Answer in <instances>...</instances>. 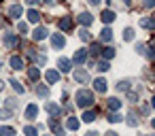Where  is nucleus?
I'll return each mask as SVG.
<instances>
[{
  "mask_svg": "<svg viewBox=\"0 0 155 136\" xmlns=\"http://www.w3.org/2000/svg\"><path fill=\"white\" fill-rule=\"evenodd\" d=\"M89 49H91V51H89V53H91V55H98V53H100V51H102V47H100V45H98V43H94V45H91V47H89Z\"/></svg>",
  "mask_w": 155,
  "mask_h": 136,
  "instance_id": "35",
  "label": "nucleus"
},
{
  "mask_svg": "<svg viewBox=\"0 0 155 136\" xmlns=\"http://www.w3.org/2000/svg\"><path fill=\"white\" fill-rule=\"evenodd\" d=\"M47 81H49V83H58V81H60V72H58V70H49V72H47Z\"/></svg>",
  "mask_w": 155,
  "mask_h": 136,
  "instance_id": "22",
  "label": "nucleus"
},
{
  "mask_svg": "<svg viewBox=\"0 0 155 136\" xmlns=\"http://www.w3.org/2000/svg\"><path fill=\"white\" fill-rule=\"evenodd\" d=\"M106 106H108L110 111H119V108H121V102H119L117 98H108V100H106Z\"/></svg>",
  "mask_w": 155,
  "mask_h": 136,
  "instance_id": "16",
  "label": "nucleus"
},
{
  "mask_svg": "<svg viewBox=\"0 0 155 136\" xmlns=\"http://www.w3.org/2000/svg\"><path fill=\"white\" fill-rule=\"evenodd\" d=\"M11 85H13V89H15V91H21V94L26 91V89H24V85H21L19 81H15V79H11Z\"/></svg>",
  "mask_w": 155,
  "mask_h": 136,
  "instance_id": "31",
  "label": "nucleus"
},
{
  "mask_svg": "<svg viewBox=\"0 0 155 136\" xmlns=\"http://www.w3.org/2000/svg\"><path fill=\"white\" fill-rule=\"evenodd\" d=\"M58 26H60V30H64V32H68V30H72V17H62Z\"/></svg>",
  "mask_w": 155,
  "mask_h": 136,
  "instance_id": "4",
  "label": "nucleus"
},
{
  "mask_svg": "<svg viewBox=\"0 0 155 136\" xmlns=\"http://www.w3.org/2000/svg\"><path fill=\"white\" fill-rule=\"evenodd\" d=\"M110 38H113V30H110V28H104V30L100 32V41H102V43H108Z\"/></svg>",
  "mask_w": 155,
  "mask_h": 136,
  "instance_id": "15",
  "label": "nucleus"
},
{
  "mask_svg": "<svg viewBox=\"0 0 155 136\" xmlns=\"http://www.w3.org/2000/svg\"><path fill=\"white\" fill-rule=\"evenodd\" d=\"M32 38H34V41H43V38H47V30H45L43 26H38V28L32 32Z\"/></svg>",
  "mask_w": 155,
  "mask_h": 136,
  "instance_id": "9",
  "label": "nucleus"
},
{
  "mask_svg": "<svg viewBox=\"0 0 155 136\" xmlns=\"http://www.w3.org/2000/svg\"><path fill=\"white\" fill-rule=\"evenodd\" d=\"M87 60V51L85 49H79L77 53H74V58H72V64H83Z\"/></svg>",
  "mask_w": 155,
  "mask_h": 136,
  "instance_id": "6",
  "label": "nucleus"
},
{
  "mask_svg": "<svg viewBox=\"0 0 155 136\" xmlns=\"http://www.w3.org/2000/svg\"><path fill=\"white\" fill-rule=\"evenodd\" d=\"M108 121H110V123H117V121H121V115H117V113H110V115H108Z\"/></svg>",
  "mask_w": 155,
  "mask_h": 136,
  "instance_id": "36",
  "label": "nucleus"
},
{
  "mask_svg": "<svg viewBox=\"0 0 155 136\" xmlns=\"http://www.w3.org/2000/svg\"><path fill=\"white\" fill-rule=\"evenodd\" d=\"M21 13H24V9H21L19 5H13V7L9 9V15H11V17H21Z\"/></svg>",
  "mask_w": 155,
  "mask_h": 136,
  "instance_id": "17",
  "label": "nucleus"
},
{
  "mask_svg": "<svg viewBox=\"0 0 155 136\" xmlns=\"http://www.w3.org/2000/svg\"><path fill=\"white\" fill-rule=\"evenodd\" d=\"M106 87H108L106 79H96V81H94V89H96V91L102 94V91H106Z\"/></svg>",
  "mask_w": 155,
  "mask_h": 136,
  "instance_id": "11",
  "label": "nucleus"
},
{
  "mask_svg": "<svg viewBox=\"0 0 155 136\" xmlns=\"http://www.w3.org/2000/svg\"><path fill=\"white\" fill-rule=\"evenodd\" d=\"M136 53H140V55H147V47L138 43V45H136Z\"/></svg>",
  "mask_w": 155,
  "mask_h": 136,
  "instance_id": "38",
  "label": "nucleus"
},
{
  "mask_svg": "<svg viewBox=\"0 0 155 136\" xmlns=\"http://www.w3.org/2000/svg\"><path fill=\"white\" fill-rule=\"evenodd\" d=\"M17 30H19L21 34H24V32H28V26H26L24 22H19V26H17Z\"/></svg>",
  "mask_w": 155,
  "mask_h": 136,
  "instance_id": "39",
  "label": "nucleus"
},
{
  "mask_svg": "<svg viewBox=\"0 0 155 136\" xmlns=\"http://www.w3.org/2000/svg\"><path fill=\"white\" fill-rule=\"evenodd\" d=\"M72 79L79 81V83H87V81H89V72L83 70V68H81V70H74V72H72Z\"/></svg>",
  "mask_w": 155,
  "mask_h": 136,
  "instance_id": "3",
  "label": "nucleus"
},
{
  "mask_svg": "<svg viewBox=\"0 0 155 136\" xmlns=\"http://www.w3.org/2000/svg\"><path fill=\"white\" fill-rule=\"evenodd\" d=\"M34 60H36V64H41V66L45 64V55H41V58H34Z\"/></svg>",
  "mask_w": 155,
  "mask_h": 136,
  "instance_id": "42",
  "label": "nucleus"
},
{
  "mask_svg": "<svg viewBox=\"0 0 155 136\" xmlns=\"http://www.w3.org/2000/svg\"><path fill=\"white\" fill-rule=\"evenodd\" d=\"M77 19H79V24H81V26H85V28H87V26H91V22H94V17H91L89 13H81Z\"/></svg>",
  "mask_w": 155,
  "mask_h": 136,
  "instance_id": "8",
  "label": "nucleus"
},
{
  "mask_svg": "<svg viewBox=\"0 0 155 136\" xmlns=\"http://www.w3.org/2000/svg\"><path fill=\"white\" fill-rule=\"evenodd\" d=\"M36 94H38L41 98H47V96H49V87H47V85H38V87H36Z\"/></svg>",
  "mask_w": 155,
  "mask_h": 136,
  "instance_id": "26",
  "label": "nucleus"
},
{
  "mask_svg": "<svg viewBox=\"0 0 155 136\" xmlns=\"http://www.w3.org/2000/svg\"><path fill=\"white\" fill-rule=\"evenodd\" d=\"M0 136H15V130L11 125H2L0 128Z\"/></svg>",
  "mask_w": 155,
  "mask_h": 136,
  "instance_id": "24",
  "label": "nucleus"
},
{
  "mask_svg": "<svg viewBox=\"0 0 155 136\" xmlns=\"http://www.w3.org/2000/svg\"><path fill=\"white\" fill-rule=\"evenodd\" d=\"M83 121H85V123L96 121V113H94V111H85V113H83Z\"/></svg>",
  "mask_w": 155,
  "mask_h": 136,
  "instance_id": "25",
  "label": "nucleus"
},
{
  "mask_svg": "<svg viewBox=\"0 0 155 136\" xmlns=\"http://www.w3.org/2000/svg\"><path fill=\"white\" fill-rule=\"evenodd\" d=\"M77 104L81 106V108H87V106H91L94 104V94L89 91V89H81V91H77Z\"/></svg>",
  "mask_w": 155,
  "mask_h": 136,
  "instance_id": "1",
  "label": "nucleus"
},
{
  "mask_svg": "<svg viewBox=\"0 0 155 136\" xmlns=\"http://www.w3.org/2000/svg\"><path fill=\"white\" fill-rule=\"evenodd\" d=\"M102 58L108 62L110 58H115V49H113V47H104V49H102Z\"/></svg>",
  "mask_w": 155,
  "mask_h": 136,
  "instance_id": "21",
  "label": "nucleus"
},
{
  "mask_svg": "<svg viewBox=\"0 0 155 136\" xmlns=\"http://www.w3.org/2000/svg\"><path fill=\"white\" fill-rule=\"evenodd\" d=\"M49 128H51L53 132H58V130H62V128H60V121H58L55 117H51V119H49Z\"/></svg>",
  "mask_w": 155,
  "mask_h": 136,
  "instance_id": "28",
  "label": "nucleus"
},
{
  "mask_svg": "<svg viewBox=\"0 0 155 136\" xmlns=\"http://www.w3.org/2000/svg\"><path fill=\"white\" fill-rule=\"evenodd\" d=\"M58 66H60V70H62V72H68V70H70V66H72V62H70L68 58H60V60H58Z\"/></svg>",
  "mask_w": 155,
  "mask_h": 136,
  "instance_id": "10",
  "label": "nucleus"
},
{
  "mask_svg": "<svg viewBox=\"0 0 155 136\" xmlns=\"http://www.w3.org/2000/svg\"><path fill=\"white\" fill-rule=\"evenodd\" d=\"M47 113H49L51 117H58V115H60V106L53 104V102H49V104H47Z\"/></svg>",
  "mask_w": 155,
  "mask_h": 136,
  "instance_id": "20",
  "label": "nucleus"
},
{
  "mask_svg": "<svg viewBox=\"0 0 155 136\" xmlns=\"http://www.w3.org/2000/svg\"><path fill=\"white\" fill-rule=\"evenodd\" d=\"M2 43H5V47H7V49H15V47L19 45V38H17V34L7 32V34L2 36Z\"/></svg>",
  "mask_w": 155,
  "mask_h": 136,
  "instance_id": "2",
  "label": "nucleus"
},
{
  "mask_svg": "<svg viewBox=\"0 0 155 136\" xmlns=\"http://www.w3.org/2000/svg\"><path fill=\"white\" fill-rule=\"evenodd\" d=\"M0 2H2V0H0Z\"/></svg>",
  "mask_w": 155,
  "mask_h": 136,
  "instance_id": "52",
  "label": "nucleus"
},
{
  "mask_svg": "<svg viewBox=\"0 0 155 136\" xmlns=\"http://www.w3.org/2000/svg\"><path fill=\"white\" fill-rule=\"evenodd\" d=\"M144 7H147V9H153V7H155V0H144Z\"/></svg>",
  "mask_w": 155,
  "mask_h": 136,
  "instance_id": "40",
  "label": "nucleus"
},
{
  "mask_svg": "<svg viewBox=\"0 0 155 136\" xmlns=\"http://www.w3.org/2000/svg\"><path fill=\"white\" fill-rule=\"evenodd\" d=\"M89 5H100V0H87Z\"/></svg>",
  "mask_w": 155,
  "mask_h": 136,
  "instance_id": "44",
  "label": "nucleus"
},
{
  "mask_svg": "<svg viewBox=\"0 0 155 136\" xmlns=\"http://www.w3.org/2000/svg\"><path fill=\"white\" fill-rule=\"evenodd\" d=\"M11 117V111L9 108H0V119H9Z\"/></svg>",
  "mask_w": 155,
  "mask_h": 136,
  "instance_id": "37",
  "label": "nucleus"
},
{
  "mask_svg": "<svg viewBox=\"0 0 155 136\" xmlns=\"http://www.w3.org/2000/svg\"><path fill=\"white\" fill-rule=\"evenodd\" d=\"M66 128L68 130H79V119H74V117H68V121H66Z\"/></svg>",
  "mask_w": 155,
  "mask_h": 136,
  "instance_id": "23",
  "label": "nucleus"
},
{
  "mask_svg": "<svg viewBox=\"0 0 155 136\" xmlns=\"http://www.w3.org/2000/svg\"><path fill=\"white\" fill-rule=\"evenodd\" d=\"M79 36H81V41H85V43L91 38V34H89V30H87V28H83V30L79 32Z\"/></svg>",
  "mask_w": 155,
  "mask_h": 136,
  "instance_id": "30",
  "label": "nucleus"
},
{
  "mask_svg": "<svg viewBox=\"0 0 155 136\" xmlns=\"http://www.w3.org/2000/svg\"><path fill=\"white\" fill-rule=\"evenodd\" d=\"M127 98H130V100H132V102H134V100H136V98H138V94H136V91H130V94H127Z\"/></svg>",
  "mask_w": 155,
  "mask_h": 136,
  "instance_id": "41",
  "label": "nucleus"
},
{
  "mask_svg": "<svg viewBox=\"0 0 155 136\" xmlns=\"http://www.w3.org/2000/svg\"><path fill=\"white\" fill-rule=\"evenodd\" d=\"M140 28L153 30V28H155V17H142V19H140Z\"/></svg>",
  "mask_w": 155,
  "mask_h": 136,
  "instance_id": "7",
  "label": "nucleus"
},
{
  "mask_svg": "<svg viewBox=\"0 0 155 136\" xmlns=\"http://www.w3.org/2000/svg\"><path fill=\"white\" fill-rule=\"evenodd\" d=\"M106 136H119V134H115V132H106Z\"/></svg>",
  "mask_w": 155,
  "mask_h": 136,
  "instance_id": "45",
  "label": "nucleus"
},
{
  "mask_svg": "<svg viewBox=\"0 0 155 136\" xmlns=\"http://www.w3.org/2000/svg\"><path fill=\"white\" fill-rule=\"evenodd\" d=\"M38 19H41V13H38L36 9H30V11H28V22H32V24H36Z\"/></svg>",
  "mask_w": 155,
  "mask_h": 136,
  "instance_id": "18",
  "label": "nucleus"
},
{
  "mask_svg": "<svg viewBox=\"0 0 155 136\" xmlns=\"http://www.w3.org/2000/svg\"><path fill=\"white\" fill-rule=\"evenodd\" d=\"M51 45H53L55 49H62V47L66 45V41H64L62 34H53V36H51Z\"/></svg>",
  "mask_w": 155,
  "mask_h": 136,
  "instance_id": "5",
  "label": "nucleus"
},
{
  "mask_svg": "<svg viewBox=\"0 0 155 136\" xmlns=\"http://www.w3.org/2000/svg\"><path fill=\"white\" fill-rule=\"evenodd\" d=\"M36 115H38V106H36V104H28V108H26V119H36Z\"/></svg>",
  "mask_w": 155,
  "mask_h": 136,
  "instance_id": "12",
  "label": "nucleus"
},
{
  "mask_svg": "<svg viewBox=\"0 0 155 136\" xmlns=\"http://www.w3.org/2000/svg\"><path fill=\"white\" fill-rule=\"evenodd\" d=\"M96 68H98V70H100V72H106V70H108V68H110V64H108V62H106V60H104V62H100V64H98V66H96Z\"/></svg>",
  "mask_w": 155,
  "mask_h": 136,
  "instance_id": "33",
  "label": "nucleus"
},
{
  "mask_svg": "<svg viewBox=\"0 0 155 136\" xmlns=\"http://www.w3.org/2000/svg\"><path fill=\"white\" fill-rule=\"evenodd\" d=\"M151 102H153V108H155V98H153V100H151Z\"/></svg>",
  "mask_w": 155,
  "mask_h": 136,
  "instance_id": "49",
  "label": "nucleus"
},
{
  "mask_svg": "<svg viewBox=\"0 0 155 136\" xmlns=\"http://www.w3.org/2000/svg\"><path fill=\"white\" fill-rule=\"evenodd\" d=\"M85 136H100V134H98V132H87Z\"/></svg>",
  "mask_w": 155,
  "mask_h": 136,
  "instance_id": "43",
  "label": "nucleus"
},
{
  "mask_svg": "<svg viewBox=\"0 0 155 136\" xmlns=\"http://www.w3.org/2000/svg\"><path fill=\"white\" fill-rule=\"evenodd\" d=\"M132 38H134V30L132 28H125L123 30V41H132Z\"/></svg>",
  "mask_w": 155,
  "mask_h": 136,
  "instance_id": "29",
  "label": "nucleus"
},
{
  "mask_svg": "<svg viewBox=\"0 0 155 136\" xmlns=\"http://www.w3.org/2000/svg\"><path fill=\"white\" fill-rule=\"evenodd\" d=\"M123 2H125V5H130V0H123Z\"/></svg>",
  "mask_w": 155,
  "mask_h": 136,
  "instance_id": "51",
  "label": "nucleus"
},
{
  "mask_svg": "<svg viewBox=\"0 0 155 136\" xmlns=\"http://www.w3.org/2000/svg\"><path fill=\"white\" fill-rule=\"evenodd\" d=\"M151 125H153V128H155V119H153V121H151Z\"/></svg>",
  "mask_w": 155,
  "mask_h": 136,
  "instance_id": "50",
  "label": "nucleus"
},
{
  "mask_svg": "<svg viewBox=\"0 0 155 136\" xmlns=\"http://www.w3.org/2000/svg\"><path fill=\"white\" fill-rule=\"evenodd\" d=\"M28 77H30L32 81H38V79H41V70H38L36 66H32V68H28Z\"/></svg>",
  "mask_w": 155,
  "mask_h": 136,
  "instance_id": "19",
  "label": "nucleus"
},
{
  "mask_svg": "<svg viewBox=\"0 0 155 136\" xmlns=\"http://www.w3.org/2000/svg\"><path fill=\"white\" fill-rule=\"evenodd\" d=\"M38 2V0H28V5H36Z\"/></svg>",
  "mask_w": 155,
  "mask_h": 136,
  "instance_id": "47",
  "label": "nucleus"
},
{
  "mask_svg": "<svg viewBox=\"0 0 155 136\" xmlns=\"http://www.w3.org/2000/svg\"><path fill=\"white\" fill-rule=\"evenodd\" d=\"M5 89V81H0V91H2Z\"/></svg>",
  "mask_w": 155,
  "mask_h": 136,
  "instance_id": "46",
  "label": "nucleus"
},
{
  "mask_svg": "<svg viewBox=\"0 0 155 136\" xmlns=\"http://www.w3.org/2000/svg\"><path fill=\"white\" fill-rule=\"evenodd\" d=\"M102 22H104V26L106 24H113L115 22V13L113 11H102Z\"/></svg>",
  "mask_w": 155,
  "mask_h": 136,
  "instance_id": "14",
  "label": "nucleus"
},
{
  "mask_svg": "<svg viewBox=\"0 0 155 136\" xmlns=\"http://www.w3.org/2000/svg\"><path fill=\"white\" fill-rule=\"evenodd\" d=\"M117 89H119V91H127V89H130V81H119Z\"/></svg>",
  "mask_w": 155,
  "mask_h": 136,
  "instance_id": "34",
  "label": "nucleus"
},
{
  "mask_svg": "<svg viewBox=\"0 0 155 136\" xmlns=\"http://www.w3.org/2000/svg\"><path fill=\"white\" fill-rule=\"evenodd\" d=\"M45 2H47V5H53V2H55V0H45Z\"/></svg>",
  "mask_w": 155,
  "mask_h": 136,
  "instance_id": "48",
  "label": "nucleus"
},
{
  "mask_svg": "<svg viewBox=\"0 0 155 136\" xmlns=\"http://www.w3.org/2000/svg\"><path fill=\"white\" fill-rule=\"evenodd\" d=\"M24 134H26V136H38V130H36L34 125H26V128H24Z\"/></svg>",
  "mask_w": 155,
  "mask_h": 136,
  "instance_id": "27",
  "label": "nucleus"
},
{
  "mask_svg": "<svg viewBox=\"0 0 155 136\" xmlns=\"http://www.w3.org/2000/svg\"><path fill=\"white\" fill-rule=\"evenodd\" d=\"M127 125H132V128H134V125H138V119H136V115H134V113H127Z\"/></svg>",
  "mask_w": 155,
  "mask_h": 136,
  "instance_id": "32",
  "label": "nucleus"
},
{
  "mask_svg": "<svg viewBox=\"0 0 155 136\" xmlns=\"http://www.w3.org/2000/svg\"><path fill=\"white\" fill-rule=\"evenodd\" d=\"M11 66H13V70H21V68H24V60H21L19 55H13V58H11Z\"/></svg>",
  "mask_w": 155,
  "mask_h": 136,
  "instance_id": "13",
  "label": "nucleus"
}]
</instances>
